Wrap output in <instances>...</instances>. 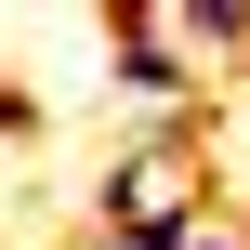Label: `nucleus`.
Wrapping results in <instances>:
<instances>
[{"label":"nucleus","mask_w":250,"mask_h":250,"mask_svg":"<svg viewBox=\"0 0 250 250\" xmlns=\"http://www.w3.org/2000/svg\"><path fill=\"white\" fill-rule=\"evenodd\" d=\"M224 105H237V119H250V66H237V79H224Z\"/></svg>","instance_id":"nucleus-4"},{"label":"nucleus","mask_w":250,"mask_h":250,"mask_svg":"<svg viewBox=\"0 0 250 250\" xmlns=\"http://www.w3.org/2000/svg\"><path fill=\"white\" fill-rule=\"evenodd\" d=\"M105 66H119V92H158V119L211 105V79H198V66H185V40L158 26V0H119V13H105Z\"/></svg>","instance_id":"nucleus-1"},{"label":"nucleus","mask_w":250,"mask_h":250,"mask_svg":"<svg viewBox=\"0 0 250 250\" xmlns=\"http://www.w3.org/2000/svg\"><path fill=\"white\" fill-rule=\"evenodd\" d=\"M224 224H237V250H250V198H237V211H224Z\"/></svg>","instance_id":"nucleus-5"},{"label":"nucleus","mask_w":250,"mask_h":250,"mask_svg":"<svg viewBox=\"0 0 250 250\" xmlns=\"http://www.w3.org/2000/svg\"><path fill=\"white\" fill-rule=\"evenodd\" d=\"M0 132H40V105H26V92H13V79H0Z\"/></svg>","instance_id":"nucleus-3"},{"label":"nucleus","mask_w":250,"mask_h":250,"mask_svg":"<svg viewBox=\"0 0 250 250\" xmlns=\"http://www.w3.org/2000/svg\"><path fill=\"white\" fill-rule=\"evenodd\" d=\"M185 250H237V224H224V211H198V224H185Z\"/></svg>","instance_id":"nucleus-2"}]
</instances>
